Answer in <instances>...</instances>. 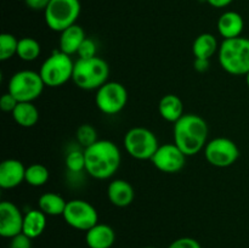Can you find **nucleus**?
Instances as JSON below:
<instances>
[{"mask_svg": "<svg viewBox=\"0 0 249 248\" xmlns=\"http://www.w3.org/2000/svg\"><path fill=\"white\" fill-rule=\"evenodd\" d=\"M85 172L99 180L109 179L119 169L122 155L118 146L109 140H99L84 148Z\"/></svg>", "mask_w": 249, "mask_h": 248, "instance_id": "nucleus-1", "label": "nucleus"}, {"mask_svg": "<svg viewBox=\"0 0 249 248\" xmlns=\"http://www.w3.org/2000/svg\"><path fill=\"white\" fill-rule=\"evenodd\" d=\"M208 124L198 114L185 113L174 123V143L186 157L204 150L208 139Z\"/></svg>", "mask_w": 249, "mask_h": 248, "instance_id": "nucleus-2", "label": "nucleus"}, {"mask_svg": "<svg viewBox=\"0 0 249 248\" xmlns=\"http://www.w3.org/2000/svg\"><path fill=\"white\" fill-rule=\"evenodd\" d=\"M218 60L229 74L247 75L249 73V39L237 36L224 39L219 46Z\"/></svg>", "mask_w": 249, "mask_h": 248, "instance_id": "nucleus-3", "label": "nucleus"}, {"mask_svg": "<svg viewBox=\"0 0 249 248\" xmlns=\"http://www.w3.org/2000/svg\"><path fill=\"white\" fill-rule=\"evenodd\" d=\"M109 66L104 58H78L74 62L72 80L83 90H97L108 82Z\"/></svg>", "mask_w": 249, "mask_h": 248, "instance_id": "nucleus-4", "label": "nucleus"}, {"mask_svg": "<svg viewBox=\"0 0 249 248\" xmlns=\"http://www.w3.org/2000/svg\"><path fill=\"white\" fill-rule=\"evenodd\" d=\"M74 62L70 55L62 51H55L41 65L39 74L45 87L58 88L72 79Z\"/></svg>", "mask_w": 249, "mask_h": 248, "instance_id": "nucleus-5", "label": "nucleus"}, {"mask_svg": "<svg viewBox=\"0 0 249 248\" xmlns=\"http://www.w3.org/2000/svg\"><path fill=\"white\" fill-rule=\"evenodd\" d=\"M79 0H51L44 11L45 23L51 31L62 32L77 22L80 15Z\"/></svg>", "mask_w": 249, "mask_h": 248, "instance_id": "nucleus-6", "label": "nucleus"}, {"mask_svg": "<svg viewBox=\"0 0 249 248\" xmlns=\"http://www.w3.org/2000/svg\"><path fill=\"white\" fill-rule=\"evenodd\" d=\"M45 84L39 72L31 70L18 71L9 80L7 91L18 102H33L43 92Z\"/></svg>", "mask_w": 249, "mask_h": 248, "instance_id": "nucleus-7", "label": "nucleus"}, {"mask_svg": "<svg viewBox=\"0 0 249 248\" xmlns=\"http://www.w3.org/2000/svg\"><path fill=\"white\" fill-rule=\"evenodd\" d=\"M124 147L129 156L139 160H146L153 157L160 147L157 136L150 129L135 126L126 131L124 136Z\"/></svg>", "mask_w": 249, "mask_h": 248, "instance_id": "nucleus-8", "label": "nucleus"}, {"mask_svg": "<svg viewBox=\"0 0 249 248\" xmlns=\"http://www.w3.org/2000/svg\"><path fill=\"white\" fill-rule=\"evenodd\" d=\"M96 106L102 113L113 116L119 113L128 102V91L125 87L118 82H107L96 90Z\"/></svg>", "mask_w": 249, "mask_h": 248, "instance_id": "nucleus-9", "label": "nucleus"}, {"mask_svg": "<svg viewBox=\"0 0 249 248\" xmlns=\"http://www.w3.org/2000/svg\"><path fill=\"white\" fill-rule=\"evenodd\" d=\"M63 219L73 229L88 231L99 223V214L95 207L84 199H71L67 202Z\"/></svg>", "mask_w": 249, "mask_h": 248, "instance_id": "nucleus-10", "label": "nucleus"}, {"mask_svg": "<svg viewBox=\"0 0 249 248\" xmlns=\"http://www.w3.org/2000/svg\"><path fill=\"white\" fill-rule=\"evenodd\" d=\"M204 156L209 164L216 168H228L235 164L240 157V150L235 141L228 138H215L208 141Z\"/></svg>", "mask_w": 249, "mask_h": 248, "instance_id": "nucleus-11", "label": "nucleus"}, {"mask_svg": "<svg viewBox=\"0 0 249 248\" xmlns=\"http://www.w3.org/2000/svg\"><path fill=\"white\" fill-rule=\"evenodd\" d=\"M151 162L160 172L174 174L185 167L186 156L175 143H164L160 145Z\"/></svg>", "mask_w": 249, "mask_h": 248, "instance_id": "nucleus-12", "label": "nucleus"}, {"mask_svg": "<svg viewBox=\"0 0 249 248\" xmlns=\"http://www.w3.org/2000/svg\"><path fill=\"white\" fill-rule=\"evenodd\" d=\"M24 215L18 207L10 201L0 203V235L5 238H12L22 233Z\"/></svg>", "mask_w": 249, "mask_h": 248, "instance_id": "nucleus-13", "label": "nucleus"}, {"mask_svg": "<svg viewBox=\"0 0 249 248\" xmlns=\"http://www.w3.org/2000/svg\"><path fill=\"white\" fill-rule=\"evenodd\" d=\"M26 181V167L15 158L2 160L0 164V187L11 190Z\"/></svg>", "mask_w": 249, "mask_h": 248, "instance_id": "nucleus-14", "label": "nucleus"}, {"mask_svg": "<svg viewBox=\"0 0 249 248\" xmlns=\"http://www.w3.org/2000/svg\"><path fill=\"white\" fill-rule=\"evenodd\" d=\"M107 196L113 206L123 208L133 203L135 198V192L130 182L123 179H116L109 182L107 187Z\"/></svg>", "mask_w": 249, "mask_h": 248, "instance_id": "nucleus-15", "label": "nucleus"}, {"mask_svg": "<svg viewBox=\"0 0 249 248\" xmlns=\"http://www.w3.org/2000/svg\"><path fill=\"white\" fill-rule=\"evenodd\" d=\"M116 241V232L107 224H100L92 226L87 231L85 242L89 248H111Z\"/></svg>", "mask_w": 249, "mask_h": 248, "instance_id": "nucleus-16", "label": "nucleus"}, {"mask_svg": "<svg viewBox=\"0 0 249 248\" xmlns=\"http://www.w3.org/2000/svg\"><path fill=\"white\" fill-rule=\"evenodd\" d=\"M245 21L243 17L236 11L224 12L218 19V32L223 39H233L241 36Z\"/></svg>", "mask_w": 249, "mask_h": 248, "instance_id": "nucleus-17", "label": "nucleus"}, {"mask_svg": "<svg viewBox=\"0 0 249 248\" xmlns=\"http://www.w3.org/2000/svg\"><path fill=\"white\" fill-rule=\"evenodd\" d=\"M85 39H87V36H85L84 29L79 24H73V26L68 27L65 31L61 32L60 40H58L60 51L70 56L73 53H77Z\"/></svg>", "mask_w": 249, "mask_h": 248, "instance_id": "nucleus-18", "label": "nucleus"}, {"mask_svg": "<svg viewBox=\"0 0 249 248\" xmlns=\"http://www.w3.org/2000/svg\"><path fill=\"white\" fill-rule=\"evenodd\" d=\"M158 111L164 121L177 123L184 116V104L178 95L167 94L160 99Z\"/></svg>", "mask_w": 249, "mask_h": 248, "instance_id": "nucleus-19", "label": "nucleus"}, {"mask_svg": "<svg viewBox=\"0 0 249 248\" xmlns=\"http://www.w3.org/2000/svg\"><path fill=\"white\" fill-rule=\"evenodd\" d=\"M46 214L40 209H31L24 214L23 230L22 232L29 238H36L44 232L46 228Z\"/></svg>", "mask_w": 249, "mask_h": 248, "instance_id": "nucleus-20", "label": "nucleus"}, {"mask_svg": "<svg viewBox=\"0 0 249 248\" xmlns=\"http://www.w3.org/2000/svg\"><path fill=\"white\" fill-rule=\"evenodd\" d=\"M219 44L215 36L211 33H202L195 39L192 44V53L195 58L211 60L212 56L219 51Z\"/></svg>", "mask_w": 249, "mask_h": 248, "instance_id": "nucleus-21", "label": "nucleus"}, {"mask_svg": "<svg viewBox=\"0 0 249 248\" xmlns=\"http://www.w3.org/2000/svg\"><path fill=\"white\" fill-rule=\"evenodd\" d=\"M11 114L14 121L23 128H32L39 121V109L33 102H18Z\"/></svg>", "mask_w": 249, "mask_h": 248, "instance_id": "nucleus-22", "label": "nucleus"}, {"mask_svg": "<svg viewBox=\"0 0 249 248\" xmlns=\"http://www.w3.org/2000/svg\"><path fill=\"white\" fill-rule=\"evenodd\" d=\"M38 206L43 213L49 216L63 215L67 201L61 195L55 192H46L41 195L38 199Z\"/></svg>", "mask_w": 249, "mask_h": 248, "instance_id": "nucleus-23", "label": "nucleus"}, {"mask_svg": "<svg viewBox=\"0 0 249 248\" xmlns=\"http://www.w3.org/2000/svg\"><path fill=\"white\" fill-rule=\"evenodd\" d=\"M41 46L38 40L34 38H22L18 40V48H17V56L21 60L31 62V61L36 60L40 56Z\"/></svg>", "mask_w": 249, "mask_h": 248, "instance_id": "nucleus-24", "label": "nucleus"}, {"mask_svg": "<svg viewBox=\"0 0 249 248\" xmlns=\"http://www.w3.org/2000/svg\"><path fill=\"white\" fill-rule=\"evenodd\" d=\"M50 173L44 164L33 163L26 168V182L31 186L40 187L49 181Z\"/></svg>", "mask_w": 249, "mask_h": 248, "instance_id": "nucleus-25", "label": "nucleus"}, {"mask_svg": "<svg viewBox=\"0 0 249 248\" xmlns=\"http://www.w3.org/2000/svg\"><path fill=\"white\" fill-rule=\"evenodd\" d=\"M18 39L10 33H2L0 35V60L7 61L17 55Z\"/></svg>", "mask_w": 249, "mask_h": 248, "instance_id": "nucleus-26", "label": "nucleus"}, {"mask_svg": "<svg viewBox=\"0 0 249 248\" xmlns=\"http://www.w3.org/2000/svg\"><path fill=\"white\" fill-rule=\"evenodd\" d=\"M75 138H77V141L79 142V145L84 148L89 147V146L94 145L96 141H99L96 129L91 124H82L77 129Z\"/></svg>", "mask_w": 249, "mask_h": 248, "instance_id": "nucleus-27", "label": "nucleus"}, {"mask_svg": "<svg viewBox=\"0 0 249 248\" xmlns=\"http://www.w3.org/2000/svg\"><path fill=\"white\" fill-rule=\"evenodd\" d=\"M66 167L71 173H80L85 170L84 150H72L66 156Z\"/></svg>", "mask_w": 249, "mask_h": 248, "instance_id": "nucleus-28", "label": "nucleus"}, {"mask_svg": "<svg viewBox=\"0 0 249 248\" xmlns=\"http://www.w3.org/2000/svg\"><path fill=\"white\" fill-rule=\"evenodd\" d=\"M79 58H92L97 56V45L91 38H87L78 50Z\"/></svg>", "mask_w": 249, "mask_h": 248, "instance_id": "nucleus-29", "label": "nucleus"}, {"mask_svg": "<svg viewBox=\"0 0 249 248\" xmlns=\"http://www.w3.org/2000/svg\"><path fill=\"white\" fill-rule=\"evenodd\" d=\"M168 248H202L197 240L192 237H180L173 241Z\"/></svg>", "mask_w": 249, "mask_h": 248, "instance_id": "nucleus-30", "label": "nucleus"}, {"mask_svg": "<svg viewBox=\"0 0 249 248\" xmlns=\"http://www.w3.org/2000/svg\"><path fill=\"white\" fill-rule=\"evenodd\" d=\"M17 105H18L17 99L14 96V95L10 94L9 91L5 92V94L1 96V99H0V108H1L4 112H10V113H12L14 109L16 108Z\"/></svg>", "mask_w": 249, "mask_h": 248, "instance_id": "nucleus-31", "label": "nucleus"}, {"mask_svg": "<svg viewBox=\"0 0 249 248\" xmlns=\"http://www.w3.org/2000/svg\"><path fill=\"white\" fill-rule=\"evenodd\" d=\"M10 248H32V238L24 235L23 232L15 237L10 238Z\"/></svg>", "mask_w": 249, "mask_h": 248, "instance_id": "nucleus-32", "label": "nucleus"}, {"mask_svg": "<svg viewBox=\"0 0 249 248\" xmlns=\"http://www.w3.org/2000/svg\"><path fill=\"white\" fill-rule=\"evenodd\" d=\"M50 1L51 0H24L27 6L32 10H36V11H40V10L45 11Z\"/></svg>", "mask_w": 249, "mask_h": 248, "instance_id": "nucleus-33", "label": "nucleus"}, {"mask_svg": "<svg viewBox=\"0 0 249 248\" xmlns=\"http://www.w3.org/2000/svg\"><path fill=\"white\" fill-rule=\"evenodd\" d=\"M194 67L197 72H207L209 70V60H206V58H195Z\"/></svg>", "mask_w": 249, "mask_h": 248, "instance_id": "nucleus-34", "label": "nucleus"}, {"mask_svg": "<svg viewBox=\"0 0 249 248\" xmlns=\"http://www.w3.org/2000/svg\"><path fill=\"white\" fill-rule=\"evenodd\" d=\"M211 6L216 7V9H221V7H226L233 1V0H206Z\"/></svg>", "mask_w": 249, "mask_h": 248, "instance_id": "nucleus-35", "label": "nucleus"}, {"mask_svg": "<svg viewBox=\"0 0 249 248\" xmlns=\"http://www.w3.org/2000/svg\"><path fill=\"white\" fill-rule=\"evenodd\" d=\"M246 83H247V85H248V88H249V73L247 75H246Z\"/></svg>", "mask_w": 249, "mask_h": 248, "instance_id": "nucleus-36", "label": "nucleus"}, {"mask_svg": "<svg viewBox=\"0 0 249 248\" xmlns=\"http://www.w3.org/2000/svg\"><path fill=\"white\" fill-rule=\"evenodd\" d=\"M145 248H157V247H152V246H148V247H145Z\"/></svg>", "mask_w": 249, "mask_h": 248, "instance_id": "nucleus-37", "label": "nucleus"}]
</instances>
